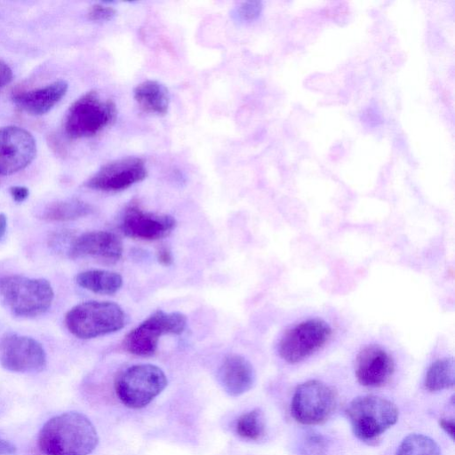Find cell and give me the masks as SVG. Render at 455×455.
Instances as JSON below:
<instances>
[{
    "label": "cell",
    "instance_id": "6da1fadb",
    "mask_svg": "<svg viewBox=\"0 0 455 455\" xmlns=\"http://www.w3.org/2000/svg\"><path fill=\"white\" fill-rule=\"evenodd\" d=\"M99 437L91 420L77 411L52 417L42 427L38 446L45 455H88Z\"/></svg>",
    "mask_w": 455,
    "mask_h": 455
},
{
    "label": "cell",
    "instance_id": "7a4b0ae2",
    "mask_svg": "<svg viewBox=\"0 0 455 455\" xmlns=\"http://www.w3.org/2000/svg\"><path fill=\"white\" fill-rule=\"evenodd\" d=\"M54 298L53 289L44 278L20 275L0 277V303L13 315L35 317L45 313Z\"/></svg>",
    "mask_w": 455,
    "mask_h": 455
},
{
    "label": "cell",
    "instance_id": "3957f363",
    "mask_svg": "<svg viewBox=\"0 0 455 455\" xmlns=\"http://www.w3.org/2000/svg\"><path fill=\"white\" fill-rule=\"evenodd\" d=\"M346 414L354 435L362 442L375 444L397 422L399 411L390 400L366 395L354 398Z\"/></svg>",
    "mask_w": 455,
    "mask_h": 455
},
{
    "label": "cell",
    "instance_id": "277c9868",
    "mask_svg": "<svg viewBox=\"0 0 455 455\" xmlns=\"http://www.w3.org/2000/svg\"><path fill=\"white\" fill-rule=\"evenodd\" d=\"M64 322L70 333L87 339L121 330L125 325V314L116 303L91 300L69 309Z\"/></svg>",
    "mask_w": 455,
    "mask_h": 455
},
{
    "label": "cell",
    "instance_id": "5b68a950",
    "mask_svg": "<svg viewBox=\"0 0 455 455\" xmlns=\"http://www.w3.org/2000/svg\"><path fill=\"white\" fill-rule=\"evenodd\" d=\"M161 368L149 363L134 364L121 371L115 380V391L122 403L140 409L148 405L166 387Z\"/></svg>",
    "mask_w": 455,
    "mask_h": 455
},
{
    "label": "cell",
    "instance_id": "8992f818",
    "mask_svg": "<svg viewBox=\"0 0 455 455\" xmlns=\"http://www.w3.org/2000/svg\"><path fill=\"white\" fill-rule=\"evenodd\" d=\"M116 108L111 100L95 91L81 96L69 108L65 120L66 133L71 138L96 135L116 119Z\"/></svg>",
    "mask_w": 455,
    "mask_h": 455
},
{
    "label": "cell",
    "instance_id": "52a82bcc",
    "mask_svg": "<svg viewBox=\"0 0 455 455\" xmlns=\"http://www.w3.org/2000/svg\"><path fill=\"white\" fill-rule=\"evenodd\" d=\"M337 406V391L323 381L310 379L297 386L291 403V413L302 425H319L332 416Z\"/></svg>",
    "mask_w": 455,
    "mask_h": 455
},
{
    "label": "cell",
    "instance_id": "ba28073f",
    "mask_svg": "<svg viewBox=\"0 0 455 455\" xmlns=\"http://www.w3.org/2000/svg\"><path fill=\"white\" fill-rule=\"evenodd\" d=\"M331 325L321 318H309L289 328L278 344L280 357L288 363H298L308 358L330 340Z\"/></svg>",
    "mask_w": 455,
    "mask_h": 455
},
{
    "label": "cell",
    "instance_id": "9c48e42d",
    "mask_svg": "<svg viewBox=\"0 0 455 455\" xmlns=\"http://www.w3.org/2000/svg\"><path fill=\"white\" fill-rule=\"evenodd\" d=\"M186 324L184 314L157 310L127 333L123 341L124 348L136 355L150 356L156 353L161 336L180 334Z\"/></svg>",
    "mask_w": 455,
    "mask_h": 455
},
{
    "label": "cell",
    "instance_id": "30bf717a",
    "mask_svg": "<svg viewBox=\"0 0 455 455\" xmlns=\"http://www.w3.org/2000/svg\"><path fill=\"white\" fill-rule=\"evenodd\" d=\"M0 363L13 372H38L46 365L42 344L34 338L7 333L0 339Z\"/></svg>",
    "mask_w": 455,
    "mask_h": 455
},
{
    "label": "cell",
    "instance_id": "8fae6325",
    "mask_svg": "<svg viewBox=\"0 0 455 455\" xmlns=\"http://www.w3.org/2000/svg\"><path fill=\"white\" fill-rule=\"evenodd\" d=\"M147 174V167L141 158L127 156L102 165L85 185L95 190L118 192L142 181Z\"/></svg>",
    "mask_w": 455,
    "mask_h": 455
},
{
    "label": "cell",
    "instance_id": "7c38bea8",
    "mask_svg": "<svg viewBox=\"0 0 455 455\" xmlns=\"http://www.w3.org/2000/svg\"><path fill=\"white\" fill-rule=\"evenodd\" d=\"M176 225L172 216L147 212L132 201L124 209L119 227L128 237L154 241L168 236Z\"/></svg>",
    "mask_w": 455,
    "mask_h": 455
},
{
    "label": "cell",
    "instance_id": "4fadbf2b",
    "mask_svg": "<svg viewBox=\"0 0 455 455\" xmlns=\"http://www.w3.org/2000/svg\"><path fill=\"white\" fill-rule=\"evenodd\" d=\"M36 141L25 129L17 126L0 128V175L15 173L35 158Z\"/></svg>",
    "mask_w": 455,
    "mask_h": 455
},
{
    "label": "cell",
    "instance_id": "5bb4252c",
    "mask_svg": "<svg viewBox=\"0 0 455 455\" xmlns=\"http://www.w3.org/2000/svg\"><path fill=\"white\" fill-rule=\"evenodd\" d=\"M394 371L395 362L392 355L379 345L363 347L355 357V374L362 386L383 387L390 380Z\"/></svg>",
    "mask_w": 455,
    "mask_h": 455
},
{
    "label": "cell",
    "instance_id": "9a60e30c",
    "mask_svg": "<svg viewBox=\"0 0 455 455\" xmlns=\"http://www.w3.org/2000/svg\"><path fill=\"white\" fill-rule=\"evenodd\" d=\"M68 254L72 259L91 257L114 263L122 257L123 243L112 232H86L72 241Z\"/></svg>",
    "mask_w": 455,
    "mask_h": 455
},
{
    "label": "cell",
    "instance_id": "2e32d148",
    "mask_svg": "<svg viewBox=\"0 0 455 455\" xmlns=\"http://www.w3.org/2000/svg\"><path fill=\"white\" fill-rule=\"evenodd\" d=\"M218 378L224 390L237 396L250 390L255 382V371L251 363L236 354L228 355L222 362Z\"/></svg>",
    "mask_w": 455,
    "mask_h": 455
},
{
    "label": "cell",
    "instance_id": "e0dca14e",
    "mask_svg": "<svg viewBox=\"0 0 455 455\" xmlns=\"http://www.w3.org/2000/svg\"><path fill=\"white\" fill-rule=\"evenodd\" d=\"M67 91L68 84L60 80L36 90L19 92L13 95V100L25 112L40 116L50 111Z\"/></svg>",
    "mask_w": 455,
    "mask_h": 455
},
{
    "label": "cell",
    "instance_id": "ac0fdd59",
    "mask_svg": "<svg viewBox=\"0 0 455 455\" xmlns=\"http://www.w3.org/2000/svg\"><path fill=\"white\" fill-rule=\"evenodd\" d=\"M133 98L145 112L165 115L170 105V94L167 88L155 80H147L139 84L133 90Z\"/></svg>",
    "mask_w": 455,
    "mask_h": 455
},
{
    "label": "cell",
    "instance_id": "d6986e66",
    "mask_svg": "<svg viewBox=\"0 0 455 455\" xmlns=\"http://www.w3.org/2000/svg\"><path fill=\"white\" fill-rule=\"evenodd\" d=\"M76 283L94 293L111 295L123 285L120 274L108 270L92 269L79 273L76 277Z\"/></svg>",
    "mask_w": 455,
    "mask_h": 455
},
{
    "label": "cell",
    "instance_id": "ffe728a7",
    "mask_svg": "<svg viewBox=\"0 0 455 455\" xmlns=\"http://www.w3.org/2000/svg\"><path fill=\"white\" fill-rule=\"evenodd\" d=\"M92 212L91 204L79 199H69L48 204L39 216L47 221L63 222L85 217Z\"/></svg>",
    "mask_w": 455,
    "mask_h": 455
},
{
    "label": "cell",
    "instance_id": "44dd1931",
    "mask_svg": "<svg viewBox=\"0 0 455 455\" xmlns=\"http://www.w3.org/2000/svg\"><path fill=\"white\" fill-rule=\"evenodd\" d=\"M455 363L453 357H443L435 360L428 367L424 387L430 392L448 389L454 386Z\"/></svg>",
    "mask_w": 455,
    "mask_h": 455
},
{
    "label": "cell",
    "instance_id": "7402d4cb",
    "mask_svg": "<svg viewBox=\"0 0 455 455\" xmlns=\"http://www.w3.org/2000/svg\"><path fill=\"white\" fill-rule=\"evenodd\" d=\"M235 431L243 439L260 440L266 433V421L262 411L256 408L242 414L236 420Z\"/></svg>",
    "mask_w": 455,
    "mask_h": 455
},
{
    "label": "cell",
    "instance_id": "603a6c76",
    "mask_svg": "<svg viewBox=\"0 0 455 455\" xmlns=\"http://www.w3.org/2000/svg\"><path fill=\"white\" fill-rule=\"evenodd\" d=\"M395 455H441L438 444L429 436L411 434L400 443Z\"/></svg>",
    "mask_w": 455,
    "mask_h": 455
},
{
    "label": "cell",
    "instance_id": "cb8c5ba5",
    "mask_svg": "<svg viewBox=\"0 0 455 455\" xmlns=\"http://www.w3.org/2000/svg\"><path fill=\"white\" fill-rule=\"evenodd\" d=\"M262 8L261 2H243L234 10L233 17L239 21H251L260 15Z\"/></svg>",
    "mask_w": 455,
    "mask_h": 455
},
{
    "label": "cell",
    "instance_id": "d4e9b609",
    "mask_svg": "<svg viewBox=\"0 0 455 455\" xmlns=\"http://www.w3.org/2000/svg\"><path fill=\"white\" fill-rule=\"evenodd\" d=\"M116 16V10L108 5L95 4L88 11V17L94 21L110 20Z\"/></svg>",
    "mask_w": 455,
    "mask_h": 455
},
{
    "label": "cell",
    "instance_id": "484cf974",
    "mask_svg": "<svg viewBox=\"0 0 455 455\" xmlns=\"http://www.w3.org/2000/svg\"><path fill=\"white\" fill-rule=\"evenodd\" d=\"M324 441L322 435L311 433L305 441L306 451L310 455H321L325 449Z\"/></svg>",
    "mask_w": 455,
    "mask_h": 455
},
{
    "label": "cell",
    "instance_id": "4316f807",
    "mask_svg": "<svg viewBox=\"0 0 455 455\" xmlns=\"http://www.w3.org/2000/svg\"><path fill=\"white\" fill-rule=\"evenodd\" d=\"M10 194L15 202L21 203L27 199L29 191L26 187L14 186L10 188Z\"/></svg>",
    "mask_w": 455,
    "mask_h": 455
},
{
    "label": "cell",
    "instance_id": "83f0119b",
    "mask_svg": "<svg viewBox=\"0 0 455 455\" xmlns=\"http://www.w3.org/2000/svg\"><path fill=\"white\" fill-rule=\"evenodd\" d=\"M12 78V72L10 67L0 60V88L5 86L7 84L11 82Z\"/></svg>",
    "mask_w": 455,
    "mask_h": 455
},
{
    "label": "cell",
    "instance_id": "f1b7e54d",
    "mask_svg": "<svg viewBox=\"0 0 455 455\" xmlns=\"http://www.w3.org/2000/svg\"><path fill=\"white\" fill-rule=\"evenodd\" d=\"M157 259L164 266H170L172 263V255L171 251L162 246L157 251Z\"/></svg>",
    "mask_w": 455,
    "mask_h": 455
},
{
    "label": "cell",
    "instance_id": "f546056e",
    "mask_svg": "<svg viewBox=\"0 0 455 455\" xmlns=\"http://www.w3.org/2000/svg\"><path fill=\"white\" fill-rule=\"evenodd\" d=\"M439 426L453 440L454 439V419L442 418L439 419Z\"/></svg>",
    "mask_w": 455,
    "mask_h": 455
},
{
    "label": "cell",
    "instance_id": "4dcf8cb0",
    "mask_svg": "<svg viewBox=\"0 0 455 455\" xmlns=\"http://www.w3.org/2000/svg\"><path fill=\"white\" fill-rule=\"evenodd\" d=\"M16 451V447L10 442L0 438V454H12Z\"/></svg>",
    "mask_w": 455,
    "mask_h": 455
},
{
    "label": "cell",
    "instance_id": "1f68e13d",
    "mask_svg": "<svg viewBox=\"0 0 455 455\" xmlns=\"http://www.w3.org/2000/svg\"><path fill=\"white\" fill-rule=\"evenodd\" d=\"M7 228V218L4 213H0V242L5 235Z\"/></svg>",
    "mask_w": 455,
    "mask_h": 455
}]
</instances>
